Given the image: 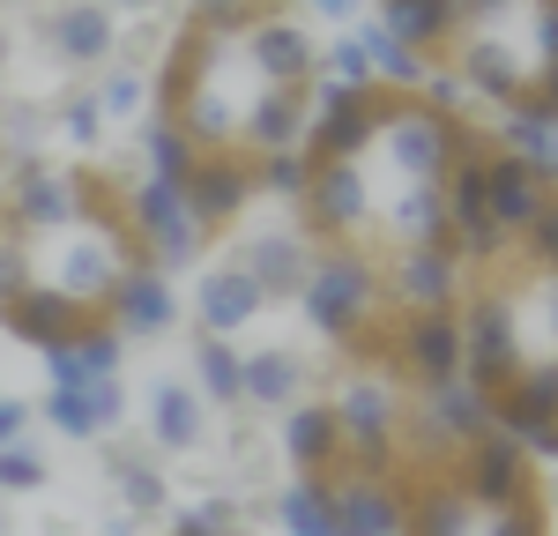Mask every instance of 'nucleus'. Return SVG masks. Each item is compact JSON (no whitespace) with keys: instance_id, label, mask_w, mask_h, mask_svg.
<instances>
[{"instance_id":"obj_1","label":"nucleus","mask_w":558,"mask_h":536,"mask_svg":"<svg viewBox=\"0 0 558 536\" xmlns=\"http://www.w3.org/2000/svg\"><path fill=\"white\" fill-rule=\"evenodd\" d=\"M299 306L336 351L380 357V343H387V291H380V261H373L365 246H320L313 268H305V283H299Z\"/></svg>"},{"instance_id":"obj_2","label":"nucleus","mask_w":558,"mask_h":536,"mask_svg":"<svg viewBox=\"0 0 558 536\" xmlns=\"http://www.w3.org/2000/svg\"><path fill=\"white\" fill-rule=\"evenodd\" d=\"M454 328H462V380H470L476 395H499L521 365H529V357H521V320H514V291H507V276H492V283L462 291Z\"/></svg>"},{"instance_id":"obj_3","label":"nucleus","mask_w":558,"mask_h":536,"mask_svg":"<svg viewBox=\"0 0 558 536\" xmlns=\"http://www.w3.org/2000/svg\"><path fill=\"white\" fill-rule=\"evenodd\" d=\"M128 231H134L142 261L157 268V276L194 268V261H202V246L216 239L209 223L194 217L186 186H172V179H134V186H128Z\"/></svg>"},{"instance_id":"obj_4","label":"nucleus","mask_w":558,"mask_h":536,"mask_svg":"<svg viewBox=\"0 0 558 536\" xmlns=\"http://www.w3.org/2000/svg\"><path fill=\"white\" fill-rule=\"evenodd\" d=\"M395 112V89H343L313 75V127H305V157L313 165H357L373 142H380V120Z\"/></svg>"},{"instance_id":"obj_5","label":"nucleus","mask_w":558,"mask_h":536,"mask_svg":"<svg viewBox=\"0 0 558 536\" xmlns=\"http://www.w3.org/2000/svg\"><path fill=\"white\" fill-rule=\"evenodd\" d=\"M291 209H299V231L313 246H365L373 239V172H365V157L357 165H313V179H305V194Z\"/></svg>"},{"instance_id":"obj_6","label":"nucleus","mask_w":558,"mask_h":536,"mask_svg":"<svg viewBox=\"0 0 558 536\" xmlns=\"http://www.w3.org/2000/svg\"><path fill=\"white\" fill-rule=\"evenodd\" d=\"M447 68L462 75L470 105H492V112H507V105H521V97L536 89V68H529V52L507 38V23H462L454 45H447Z\"/></svg>"},{"instance_id":"obj_7","label":"nucleus","mask_w":558,"mask_h":536,"mask_svg":"<svg viewBox=\"0 0 558 536\" xmlns=\"http://www.w3.org/2000/svg\"><path fill=\"white\" fill-rule=\"evenodd\" d=\"M365 165L387 179H447L454 172L447 112H432L425 97H395V112L380 120V142L365 149Z\"/></svg>"},{"instance_id":"obj_8","label":"nucleus","mask_w":558,"mask_h":536,"mask_svg":"<svg viewBox=\"0 0 558 536\" xmlns=\"http://www.w3.org/2000/svg\"><path fill=\"white\" fill-rule=\"evenodd\" d=\"M380 357L417 395H432V388L462 380V328H454V313H387Z\"/></svg>"},{"instance_id":"obj_9","label":"nucleus","mask_w":558,"mask_h":536,"mask_svg":"<svg viewBox=\"0 0 558 536\" xmlns=\"http://www.w3.org/2000/svg\"><path fill=\"white\" fill-rule=\"evenodd\" d=\"M470 268L454 246H387L380 261V291H387V313H454L462 306V283Z\"/></svg>"},{"instance_id":"obj_10","label":"nucleus","mask_w":558,"mask_h":536,"mask_svg":"<svg viewBox=\"0 0 558 536\" xmlns=\"http://www.w3.org/2000/svg\"><path fill=\"white\" fill-rule=\"evenodd\" d=\"M447 485L462 491L476 514H507L521 499H536V470H529V454H521L507 433H492V440L462 447V454L447 462Z\"/></svg>"},{"instance_id":"obj_11","label":"nucleus","mask_w":558,"mask_h":536,"mask_svg":"<svg viewBox=\"0 0 558 536\" xmlns=\"http://www.w3.org/2000/svg\"><path fill=\"white\" fill-rule=\"evenodd\" d=\"M254 157L246 149H202V165L186 179V202H194V217L209 223V231H231V223L254 209Z\"/></svg>"},{"instance_id":"obj_12","label":"nucleus","mask_w":558,"mask_h":536,"mask_svg":"<svg viewBox=\"0 0 558 536\" xmlns=\"http://www.w3.org/2000/svg\"><path fill=\"white\" fill-rule=\"evenodd\" d=\"M305 127H313V89H299V83H268L254 105H246V120H239V149H246V157L305 149Z\"/></svg>"},{"instance_id":"obj_13","label":"nucleus","mask_w":558,"mask_h":536,"mask_svg":"<svg viewBox=\"0 0 558 536\" xmlns=\"http://www.w3.org/2000/svg\"><path fill=\"white\" fill-rule=\"evenodd\" d=\"M492 425H499L514 447H529L536 433H551V425H558V357L521 365L514 380L492 395Z\"/></svg>"},{"instance_id":"obj_14","label":"nucleus","mask_w":558,"mask_h":536,"mask_svg":"<svg viewBox=\"0 0 558 536\" xmlns=\"http://www.w3.org/2000/svg\"><path fill=\"white\" fill-rule=\"evenodd\" d=\"M120 351H128L120 328L105 313H89L68 343L45 351V373H52V388H105V380H120Z\"/></svg>"},{"instance_id":"obj_15","label":"nucleus","mask_w":558,"mask_h":536,"mask_svg":"<svg viewBox=\"0 0 558 536\" xmlns=\"http://www.w3.org/2000/svg\"><path fill=\"white\" fill-rule=\"evenodd\" d=\"M105 320L120 328V343H149V336H165L179 320V299H172V283L157 276V268L142 261L128 268L120 283H112V299H105Z\"/></svg>"},{"instance_id":"obj_16","label":"nucleus","mask_w":558,"mask_h":536,"mask_svg":"<svg viewBox=\"0 0 558 536\" xmlns=\"http://www.w3.org/2000/svg\"><path fill=\"white\" fill-rule=\"evenodd\" d=\"M246 60H254L260 83L313 89V75H320V45L305 38V23H291V15H260L254 31H246Z\"/></svg>"},{"instance_id":"obj_17","label":"nucleus","mask_w":558,"mask_h":536,"mask_svg":"<svg viewBox=\"0 0 558 536\" xmlns=\"http://www.w3.org/2000/svg\"><path fill=\"white\" fill-rule=\"evenodd\" d=\"M551 194H558V186L536 172V165H521V157H507V149H492V165H484V209H492L499 231H514V239H521L529 217H536Z\"/></svg>"},{"instance_id":"obj_18","label":"nucleus","mask_w":558,"mask_h":536,"mask_svg":"<svg viewBox=\"0 0 558 536\" xmlns=\"http://www.w3.org/2000/svg\"><path fill=\"white\" fill-rule=\"evenodd\" d=\"M260 306H268V291H260L254 276L239 261H223L202 276V291H194V320H202V336H246V320H260Z\"/></svg>"},{"instance_id":"obj_19","label":"nucleus","mask_w":558,"mask_h":536,"mask_svg":"<svg viewBox=\"0 0 558 536\" xmlns=\"http://www.w3.org/2000/svg\"><path fill=\"white\" fill-rule=\"evenodd\" d=\"M45 38H52V52H60L68 68H112L120 23H112V8H97V0H60V8L45 15Z\"/></svg>"},{"instance_id":"obj_20","label":"nucleus","mask_w":558,"mask_h":536,"mask_svg":"<svg viewBox=\"0 0 558 536\" xmlns=\"http://www.w3.org/2000/svg\"><path fill=\"white\" fill-rule=\"evenodd\" d=\"M283 454H291L299 477H336V470H343L336 402H291V410H283Z\"/></svg>"},{"instance_id":"obj_21","label":"nucleus","mask_w":558,"mask_h":536,"mask_svg":"<svg viewBox=\"0 0 558 536\" xmlns=\"http://www.w3.org/2000/svg\"><path fill=\"white\" fill-rule=\"evenodd\" d=\"M336 514H343V536H402L410 485L402 477H336Z\"/></svg>"},{"instance_id":"obj_22","label":"nucleus","mask_w":558,"mask_h":536,"mask_svg":"<svg viewBox=\"0 0 558 536\" xmlns=\"http://www.w3.org/2000/svg\"><path fill=\"white\" fill-rule=\"evenodd\" d=\"M239 268L254 276L268 299H299L305 268H313V239H305V231H254V239L239 246Z\"/></svg>"},{"instance_id":"obj_23","label":"nucleus","mask_w":558,"mask_h":536,"mask_svg":"<svg viewBox=\"0 0 558 536\" xmlns=\"http://www.w3.org/2000/svg\"><path fill=\"white\" fill-rule=\"evenodd\" d=\"M83 320H89V313H75L68 299H52L45 283H23L15 299H0V328H8L15 343H31V351H52V343H68Z\"/></svg>"},{"instance_id":"obj_24","label":"nucleus","mask_w":558,"mask_h":536,"mask_svg":"<svg viewBox=\"0 0 558 536\" xmlns=\"http://www.w3.org/2000/svg\"><path fill=\"white\" fill-rule=\"evenodd\" d=\"M373 23H380L387 38H402L410 52L439 60V52L454 45V31H462V0H380Z\"/></svg>"},{"instance_id":"obj_25","label":"nucleus","mask_w":558,"mask_h":536,"mask_svg":"<svg viewBox=\"0 0 558 536\" xmlns=\"http://www.w3.org/2000/svg\"><path fill=\"white\" fill-rule=\"evenodd\" d=\"M149 440L172 447V454L209 440V410H202V395H194L186 380H157V388H149Z\"/></svg>"},{"instance_id":"obj_26","label":"nucleus","mask_w":558,"mask_h":536,"mask_svg":"<svg viewBox=\"0 0 558 536\" xmlns=\"http://www.w3.org/2000/svg\"><path fill=\"white\" fill-rule=\"evenodd\" d=\"M507 157H521V165H536V172L558 186V120L551 112H536L529 97L521 105H507V120H499V134H492Z\"/></svg>"},{"instance_id":"obj_27","label":"nucleus","mask_w":558,"mask_h":536,"mask_svg":"<svg viewBox=\"0 0 558 536\" xmlns=\"http://www.w3.org/2000/svg\"><path fill=\"white\" fill-rule=\"evenodd\" d=\"M276 522H283V536H343L336 477H299V485H283L276 491Z\"/></svg>"},{"instance_id":"obj_28","label":"nucleus","mask_w":558,"mask_h":536,"mask_svg":"<svg viewBox=\"0 0 558 536\" xmlns=\"http://www.w3.org/2000/svg\"><path fill=\"white\" fill-rule=\"evenodd\" d=\"M350 38L365 45V60H373V83H380V89H395V97H417V89H425V75H432L425 52H410L402 38H387L380 23H365V31H350Z\"/></svg>"},{"instance_id":"obj_29","label":"nucleus","mask_w":558,"mask_h":536,"mask_svg":"<svg viewBox=\"0 0 558 536\" xmlns=\"http://www.w3.org/2000/svg\"><path fill=\"white\" fill-rule=\"evenodd\" d=\"M194 395L239 410V402H246V351L223 343V336H202V343H194Z\"/></svg>"},{"instance_id":"obj_30","label":"nucleus","mask_w":558,"mask_h":536,"mask_svg":"<svg viewBox=\"0 0 558 536\" xmlns=\"http://www.w3.org/2000/svg\"><path fill=\"white\" fill-rule=\"evenodd\" d=\"M246 402L254 410H291V402H305V357L299 351H254L246 357Z\"/></svg>"},{"instance_id":"obj_31","label":"nucleus","mask_w":558,"mask_h":536,"mask_svg":"<svg viewBox=\"0 0 558 536\" xmlns=\"http://www.w3.org/2000/svg\"><path fill=\"white\" fill-rule=\"evenodd\" d=\"M142 165H149L142 179H172V186H186L194 165H202V149H194V134L179 127V120H149V127H142Z\"/></svg>"},{"instance_id":"obj_32","label":"nucleus","mask_w":558,"mask_h":536,"mask_svg":"<svg viewBox=\"0 0 558 536\" xmlns=\"http://www.w3.org/2000/svg\"><path fill=\"white\" fill-rule=\"evenodd\" d=\"M38 417L60 433V440H105V410H97V395L89 388H45V402H38Z\"/></svg>"},{"instance_id":"obj_33","label":"nucleus","mask_w":558,"mask_h":536,"mask_svg":"<svg viewBox=\"0 0 558 536\" xmlns=\"http://www.w3.org/2000/svg\"><path fill=\"white\" fill-rule=\"evenodd\" d=\"M112 491L128 499L134 522H142V514H165V499H172L165 477H157V462H142V454H120V462H112Z\"/></svg>"},{"instance_id":"obj_34","label":"nucleus","mask_w":558,"mask_h":536,"mask_svg":"<svg viewBox=\"0 0 558 536\" xmlns=\"http://www.w3.org/2000/svg\"><path fill=\"white\" fill-rule=\"evenodd\" d=\"M305 179H313V157L305 149H276V157H254V186L276 194V202H299Z\"/></svg>"},{"instance_id":"obj_35","label":"nucleus","mask_w":558,"mask_h":536,"mask_svg":"<svg viewBox=\"0 0 558 536\" xmlns=\"http://www.w3.org/2000/svg\"><path fill=\"white\" fill-rule=\"evenodd\" d=\"M514 254H521L529 268H544V276H558V194L544 202V209H536V217H529V231L514 239Z\"/></svg>"},{"instance_id":"obj_36","label":"nucleus","mask_w":558,"mask_h":536,"mask_svg":"<svg viewBox=\"0 0 558 536\" xmlns=\"http://www.w3.org/2000/svg\"><path fill=\"white\" fill-rule=\"evenodd\" d=\"M97 105H105V120H134V112L149 105V75H142V68H105Z\"/></svg>"},{"instance_id":"obj_37","label":"nucleus","mask_w":558,"mask_h":536,"mask_svg":"<svg viewBox=\"0 0 558 536\" xmlns=\"http://www.w3.org/2000/svg\"><path fill=\"white\" fill-rule=\"evenodd\" d=\"M60 134H68L75 149H97V142H105V105H97V89H75V97L60 105Z\"/></svg>"},{"instance_id":"obj_38","label":"nucleus","mask_w":558,"mask_h":536,"mask_svg":"<svg viewBox=\"0 0 558 536\" xmlns=\"http://www.w3.org/2000/svg\"><path fill=\"white\" fill-rule=\"evenodd\" d=\"M320 83H343V89H373V60H365V45L343 38L320 52Z\"/></svg>"},{"instance_id":"obj_39","label":"nucleus","mask_w":558,"mask_h":536,"mask_svg":"<svg viewBox=\"0 0 558 536\" xmlns=\"http://www.w3.org/2000/svg\"><path fill=\"white\" fill-rule=\"evenodd\" d=\"M23 491H45V462L31 447H0V499H23Z\"/></svg>"},{"instance_id":"obj_40","label":"nucleus","mask_w":558,"mask_h":536,"mask_svg":"<svg viewBox=\"0 0 558 536\" xmlns=\"http://www.w3.org/2000/svg\"><path fill=\"white\" fill-rule=\"evenodd\" d=\"M484 536H551V514H544V499H521L507 514H484Z\"/></svg>"},{"instance_id":"obj_41","label":"nucleus","mask_w":558,"mask_h":536,"mask_svg":"<svg viewBox=\"0 0 558 536\" xmlns=\"http://www.w3.org/2000/svg\"><path fill=\"white\" fill-rule=\"evenodd\" d=\"M31 402H15V395H0V447H23V433H31Z\"/></svg>"},{"instance_id":"obj_42","label":"nucleus","mask_w":558,"mask_h":536,"mask_svg":"<svg viewBox=\"0 0 558 536\" xmlns=\"http://www.w3.org/2000/svg\"><path fill=\"white\" fill-rule=\"evenodd\" d=\"M529 105H536V112H551V120H558V60L544 68V75H536V89H529Z\"/></svg>"},{"instance_id":"obj_43","label":"nucleus","mask_w":558,"mask_h":536,"mask_svg":"<svg viewBox=\"0 0 558 536\" xmlns=\"http://www.w3.org/2000/svg\"><path fill=\"white\" fill-rule=\"evenodd\" d=\"M202 522H209V529H239V507H231V499H209V507H202Z\"/></svg>"},{"instance_id":"obj_44","label":"nucleus","mask_w":558,"mask_h":536,"mask_svg":"<svg viewBox=\"0 0 558 536\" xmlns=\"http://www.w3.org/2000/svg\"><path fill=\"white\" fill-rule=\"evenodd\" d=\"M172 536H223V529H209V522H202V507H194V514H179V522H172Z\"/></svg>"},{"instance_id":"obj_45","label":"nucleus","mask_w":558,"mask_h":536,"mask_svg":"<svg viewBox=\"0 0 558 536\" xmlns=\"http://www.w3.org/2000/svg\"><path fill=\"white\" fill-rule=\"evenodd\" d=\"M305 8H313V15H336V23H343V15L357 8V0H305Z\"/></svg>"},{"instance_id":"obj_46","label":"nucleus","mask_w":558,"mask_h":536,"mask_svg":"<svg viewBox=\"0 0 558 536\" xmlns=\"http://www.w3.org/2000/svg\"><path fill=\"white\" fill-rule=\"evenodd\" d=\"M97 8H112V15H120V8H128V15H149L157 0H97Z\"/></svg>"},{"instance_id":"obj_47","label":"nucleus","mask_w":558,"mask_h":536,"mask_svg":"<svg viewBox=\"0 0 558 536\" xmlns=\"http://www.w3.org/2000/svg\"><path fill=\"white\" fill-rule=\"evenodd\" d=\"M223 8H239V0H194V15H223Z\"/></svg>"},{"instance_id":"obj_48","label":"nucleus","mask_w":558,"mask_h":536,"mask_svg":"<svg viewBox=\"0 0 558 536\" xmlns=\"http://www.w3.org/2000/svg\"><path fill=\"white\" fill-rule=\"evenodd\" d=\"M97 536H134V514H128V522H105Z\"/></svg>"},{"instance_id":"obj_49","label":"nucleus","mask_w":558,"mask_h":536,"mask_svg":"<svg viewBox=\"0 0 558 536\" xmlns=\"http://www.w3.org/2000/svg\"><path fill=\"white\" fill-rule=\"evenodd\" d=\"M0 68H8V31H0Z\"/></svg>"},{"instance_id":"obj_50","label":"nucleus","mask_w":558,"mask_h":536,"mask_svg":"<svg viewBox=\"0 0 558 536\" xmlns=\"http://www.w3.org/2000/svg\"><path fill=\"white\" fill-rule=\"evenodd\" d=\"M0 536H8V507H0Z\"/></svg>"}]
</instances>
